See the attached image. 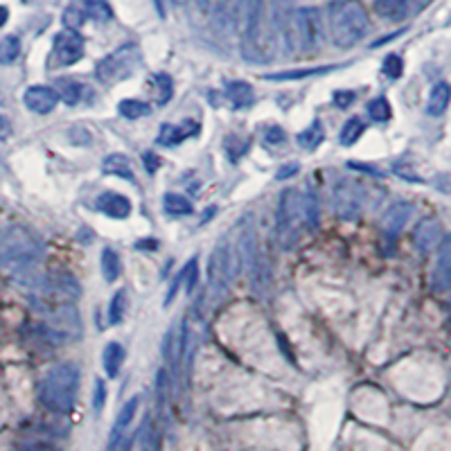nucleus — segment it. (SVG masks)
<instances>
[{"label": "nucleus", "instance_id": "c85d7f7f", "mask_svg": "<svg viewBox=\"0 0 451 451\" xmlns=\"http://www.w3.org/2000/svg\"><path fill=\"white\" fill-rule=\"evenodd\" d=\"M163 206H165V213L172 215V217H186V215H192V203L186 199V196L181 194H165L163 199Z\"/></svg>", "mask_w": 451, "mask_h": 451}, {"label": "nucleus", "instance_id": "e433bc0d", "mask_svg": "<svg viewBox=\"0 0 451 451\" xmlns=\"http://www.w3.org/2000/svg\"><path fill=\"white\" fill-rule=\"evenodd\" d=\"M368 113H370V118L375 122H388L390 116H392V108H390L386 97H377V100H373L368 104Z\"/></svg>", "mask_w": 451, "mask_h": 451}, {"label": "nucleus", "instance_id": "a211bd4d", "mask_svg": "<svg viewBox=\"0 0 451 451\" xmlns=\"http://www.w3.org/2000/svg\"><path fill=\"white\" fill-rule=\"evenodd\" d=\"M95 208L113 219H126L131 215V201L118 192H102L95 199Z\"/></svg>", "mask_w": 451, "mask_h": 451}, {"label": "nucleus", "instance_id": "09e8293b", "mask_svg": "<svg viewBox=\"0 0 451 451\" xmlns=\"http://www.w3.org/2000/svg\"><path fill=\"white\" fill-rule=\"evenodd\" d=\"M9 136H11V122L9 118L0 116V140H7Z\"/></svg>", "mask_w": 451, "mask_h": 451}, {"label": "nucleus", "instance_id": "ea45409f", "mask_svg": "<svg viewBox=\"0 0 451 451\" xmlns=\"http://www.w3.org/2000/svg\"><path fill=\"white\" fill-rule=\"evenodd\" d=\"M305 201V217H307V223L312 226V228H316L318 226V219H320V213H318V201H316V196L314 192H309L307 194V199Z\"/></svg>", "mask_w": 451, "mask_h": 451}, {"label": "nucleus", "instance_id": "a878e982", "mask_svg": "<svg viewBox=\"0 0 451 451\" xmlns=\"http://www.w3.org/2000/svg\"><path fill=\"white\" fill-rule=\"evenodd\" d=\"M122 361H124V350L120 343H108L104 348V355H102V365H104V373L116 379L120 368H122Z\"/></svg>", "mask_w": 451, "mask_h": 451}, {"label": "nucleus", "instance_id": "2eb2a0df", "mask_svg": "<svg viewBox=\"0 0 451 451\" xmlns=\"http://www.w3.org/2000/svg\"><path fill=\"white\" fill-rule=\"evenodd\" d=\"M431 282L435 291H447L451 287V235L440 239L438 244V258H435Z\"/></svg>", "mask_w": 451, "mask_h": 451}, {"label": "nucleus", "instance_id": "58836bf2", "mask_svg": "<svg viewBox=\"0 0 451 451\" xmlns=\"http://www.w3.org/2000/svg\"><path fill=\"white\" fill-rule=\"evenodd\" d=\"M153 88L161 91V95H158L161 104H167L169 97H172V93H174V83H172V79H169V75L161 73V75L153 77Z\"/></svg>", "mask_w": 451, "mask_h": 451}, {"label": "nucleus", "instance_id": "864d4df0", "mask_svg": "<svg viewBox=\"0 0 451 451\" xmlns=\"http://www.w3.org/2000/svg\"><path fill=\"white\" fill-rule=\"evenodd\" d=\"M188 0H174V5H186Z\"/></svg>", "mask_w": 451, "mask_h": 451}, {"label": "nucleus", "instance_id": "3c124183", "mask_svg": "<svg viewBox=\"0 0 451 451\" xmlns=\"http://www.w3.org/2000/svg\"><path fill=\"white\" fill-rule=\"evenodd\" d=\"M7 19H9V9L0 5V27H3V25L7 23Z\"/></svg>", "mask_w": 451, "mask_h": 451}, {"label": "nucleus", "instance_id": "6ab92c4d", "mask_svg": "<svg viewBox=\"0 0 451 451\" xmlns=\"http://www.w3.org/2000/svg\"><path fill=\"white\" fill-rule=\"evenodd\" d=\"M442 239V226L438 219H425L417 223L413 233V242L422 253H429L433 246H438Z\"/></svg>", "mask_w": 451, "mask_h": 451}, {"label": "nucleus", "instance_id": "37998d69", "mask_svg": "<svg viewBox=\"0 0 451 451\" xmlns=\"http://www.w3.org/2000/svg\"><path fill=\"white\" fill-rule=\"evenodd\" d=\"M104 402H106V386L102 379H97L95 382V397H93V406H95V413H100L104 408Z\"/></svg>", "mask_w": 451, "mask_h": 451}, {"label": "nucleus", "instance_id": "ddd939ff", "mask_svg": "<svg viewBox=\"0 0 451 451\" xmlns=\"http://www.w3.org/2000/svg\"><path fill=\"white\" fill-rule=\"evenodd\" d=\"M138 408H140V397H138V395H136V397H131L129 402H126V404L120 408V413H118V417H116V425H113L111 435H108L106 451H118L120 442L126 438V435H129L126 431H129L131 422H133V417H136V413H138Z\"/></svg>", "mask_w": 451, "mask_h": 451}, {"label": "nucleus", "instance_id": "603ef678", "mask_svg": "<svg viewBox=\"0 0 451 451\" xmlns=\"http://www.w3.org/2000/svg\"><path fill=\"white\" fill-rule=\"evenodd\" d=\"M210 3H213V0H199L201 9H208V7H210Z\"/></svg>", "mask_w": 451, "mask_h": 451}, {"label": "nucleus", "instance_id": "de8ad7c7", "mask_svg": "<svg viewBox=\"0 0 451 451\" xmlns=\"http://www.w3.org/2000/svg\"><path fill=\"white\" fill-rule=\"evenodd\" d=\"M143 161H145V165H147V172H156V169H158V165H161V161L156 158V156H153V153L151 151H147L145 153V156H143Z\"/></svg>", "mask_w": 451, "mask_h": 451}, {"label": "nucleus", "instance_id": "72a5a7b5", "mask_svg": "<svg viewBox=\"0 0 451 451\" xmlns=\"http://www.w3.org/2000/svg\"><path fill=\"white\" fill-rule=\"evenodd\" d=\"M363 129H365V124H363L359 118H350V120L345 122V126H343V131H341V145H343V147L355 145L357 140L361 138Z\"/></svg>", "mask_w": 451, "mask_h": 451}, {"label": "nucleus", "instance_id": "473e14b6", "mask_svg": "<svg viewBox=\"0 0 451 451\" xmlns=\"http://www.w3.org/2000/svg\"><path fill=\"white\" fill-rule=\"evenodd\" d=\"M336 66H325V68H312V70H289V73H275V75H266V79L271 81H282V79H303V77H314V75H325L330 70H334Z\"/></svg>", "mask_w": 451, "mask_h": 451}, {"label": "nucleus", "instance_id": "4c0bfd02", "mask_svg": "<svg viewBox=\"0 0 451 451\" xmlns=\"http://www.w3.org/2000/svg\"><path fill=\"white\" fill-rule=\"evenodd\" d=\"M64 25H66V30H79V27L83 25V21H86V11L79 9V7H68L64 11V16H61Z\"/></svg>", "mask_w": 451, "mask_h": 451}, {"label": "nucleus", "instance_id": "9d476101", "mask_svg": "<svg viewBox=\"0 0 451 451\" xmlns=\"http://www.w3.org/2000/svg\"><path fill=\"white\" fill-rule=\"evenodd\" d=\"M295 21H298V41H300V50L312 52L320 46V11L314 7H303L295 9Z\"/></svg>", "mask_w": 451, "mask_h": 451}, {"label": "nucleus", "instance_id": "c756f323", "mask_svg": "<svg viewBox=\"0 0 451 451\" xmlns=\"http://www.w3.org/2000/svg\"><path fill=\"white\" fill-rule=\"evenodd\" d=\"M323 138H325V131H323V124L316 120V122L309 124L303 133H298V145L307 151H312L323 143Z\"/></svg>", "mask_w": 451, "mask_h": 451}, {"label": "nucleus", "instance_id": "4be33fe9", "mask_svg": "<svg viewBox=\"0 0 451 451\" xmlns=\"http://www.w3.org/2000/svg\"><path fill=\"white\" fill-rule=\"evenodd\" d=\"M451 102V83L447 81H438L429 93V102H427V113L433 118H440L442 113L449 108Z\"/></svg>", "mask_w": 451, "mask_h": 451}, {"label": "nucleus", "instance_id": "f8f14e48", "mask_svg": "<svg viewBox=\"0 0 451 451\" xmlns=\"http://www.w3.org/2000/svg\"><path fill=\"white\" fill-rule=\"evenodd\" d=\"M244 0H217L213 7V25L219 34H233Z\"/></svg>", "mask_w": 451, "mask_h": 451}, {"label": "nucleus", "instance_id": "f257e3e1", "mask_svg": "<svg viewBox=\"0 0 451 451\" xmlns=\"http://www.w3.org/2000/svg\"><path fill=\"white\" fill-rule=\"evenodd\" d=\"M368 11L359 0H338L330 9V32L336 48H355L368 34Z\"/></svg>", "mask_w": 451, "mask_h": 451}, {"label": "nucleus", "instance_id": "c9c22d12", "mask_svg": "<svg viewBox=\"0 0 451 451\" xmlns=\"http://www.w3.org/2000/svg\"><path fill=\"white\" fill-rule=\"evenodd\" d=\"M124 312H126V291L120 289L116 295H113V300H111V309H108L111 325H118V323L124 318Z\"/></svg>", "mask_w": 451, "mask_h": 451}, {"label": "nucleus", "instance_id": "49530a36", "mask_svg": "<svg viewBox=\"0 0 451 451\" xmlns=\"http://www.w3.org/2000/svg\"><path fill=\"white\" fill-rule=\"evenodd\" d=\"M25 451H61V449L50 442H30L25 447Z\"/></svg>", "mask_w": 451, "mask_h": 451}, {"label": "nucleus", "instance_id": "6e6552de", "mask_svg": "<svg viewBox=\"0 0 451 451\" xmlns=\"http://www.w3.org/2000/svg\"><path fill=\"white\" fill-rule=\"evenodd\" d=\"M275 27L282 41V48L287 54L300 52L298 41V21H295V9L289 0H275Z\"/></svg>", "mask_w": 451, "mask_h": 451}, {"label": "nucleus", "instance_id": "b1692460", "mask_svg": "<svg viewBox=\"0 0 451 451\" xmlns=\"http://www.w3.org/2000/svg\"><path fill=\"white\" fill-rule=\"evenodd\" d=\"M226 93H228L230 102L237 108L250 106L253 102H255V93H253L250 83H246V81H228L226 83Z\"/></svg>", "mask_w": 451, "mask_h": 451}, {"label": "nucleus", "instance_id": "7c9ffc66", "mask_svg": "<svg viewBox=\"0 0 451 451\" xmlns=\"http://www.w3.org/2000/svg\"><path fill=\"white\" fill-rule=\"evenodd\" d=\"M118 111H120V116L126 118V120H138V118L147 116L149 106L145 102H140V100H122L118 104Z\"/></svg>", "mask_w": 451, "mask_h": 451}, {"label": "nucleus", "instance_id": "cd10ccee", "mask_svg": "<svg viewBox=\"0 0 451 451\" xmlns=\"http://www.w3.org/2000/svg\"><path fill=\"white\" fill-rule=\"evenodd\" d=\"M100 266H102V275H104L106 282H116L120 278L122 264H120V255L113 248H104L102 250Z\"/></svg>", "mask_w": 451, "mask_h": 451}, {"label": "nucleus", "instance_id": "8fccbe9b", "mask_svg": "<svg viewBox=\"0 0 451 451\" xmlns=\"http://www.w3.org/2000/svg\"><path fill=\"white\" fill-rule=\"evenodd\" d=\"M295 172H298V165H295V163L285 165V167H280V169H278V178H289V176H293Z\"/></svg>", "mask_w": 451, "mask_h": 451}, {"label": "nucleus", "instance_id": "f704fd0d", "mask_svg": "<svg viewBox=\"0 0 451 451\" xmlns=\"http://www.w3.org/2000/svg\"><path fill=\"white\" fill-rule=\"evenodd\" d=\"M21 54V41L19 36H5L0 41V64H11L16 61V56Z\"/></svg>", "mask_w": 451, "mask_h": 451}, {"label": "nucleus", "instance_id": "39448f33", "mask_svg": "<svg viewBox=\"0 0 451 451\" xmlns=\"http://www.w3.org/2000/svg\"><path fill=\"white\" fill-rule=\"evenodd\" d=\"M262 19H264V0H244L242 3V54L253 64H264L266 54L262 48Z\"/></svg>", "mask_w": 451, "mask_h": 451}, {"label": "nucleus", "instance_id": "dca6fc26", "mask_svg": "<svg viewBox=\"0 0 451 451\" xmlns=\"http://www.w3.org/2000/svg\"><path fill=\"white\" fill-rule=\"evenodd\" d=\"M334 208H336V213L341 217H345V219H352V217L359 215V208H361L359 192H357L355 186H352V183L341 181L334 188Z\"/></svg>", "mask_w": 451, "mask_h": 451}, {"label": "nucleus", "instance_id": "9b49d317", "mask_svg": "<svg viewBox=\"0 0 451 451\" xmlns=\"http://www.w3.org/2000/svg\"><path fill=\"white\" fill-rule=\"evenodd\" d=\"M242 248H244V255H246L250 282H253V287L260 291L264 287V282H266V266H264V260L260 255V244H258L255 228H253L250 223L246 226V230L242 233Z\"/></svg>", "mask_w": 451, "mask_h": 451}, {"label": "nucleus", "instance_id": "79ce46f5", "mask_svg": "<svg viewBox=\"0 0 451 451\" xmlns=\"http://www.w3.org/2000/svg\"><path fill=\"white\" fill-rule=\"evenodd\" d=\"M181 273H183V280H188V282H186V287H188V291L192 293V289L196 287V278H199V266H196V258H192V260L188 262V266H186V269H183Z\"/></svg>", "mask_w": 451, "mask_h": 451}, {"label": "nucleus", "instance_id": "20e7f679", "mask_svg": "<svg viewBox=\"0 0 451 451\" xmlns=\"http://www.w3.org/2000/svg\"><path fill=\"white\" fill-rule=\"evenodd\" d=\"M41 255V242L30 233L21 228V226H14L7 228L0 235V266L9 264H32Z\"/></svg>", "mask_w": 451, "mask_h": 451}, {"label": "nucleus", "instance_id": "2f4dec72", "mask_svg": "<svg viewBox=\"0 0 451 451\" xmlns=\"http://www.w3.org/2000/svg\"><path fill=\"white\" fill-rule=\"evenodd\" d=\"M83 11H86V19H93L97 23H106L113 19V9L108 7V3H104V0H88Z\"/></svg>", "mask_w": 451, "mask_h": 451}, {"label": "nucleus", "instance_id": "a19ab883", "mask_svg": "<svg viewBox=\"0 0 451 451\" xmlns=\"http://www.w3.org/2000/svg\"><path fill=\"white\" fill-rule=\"evenodd\" d=\"M402 70H404L402 56H397V54H388L386 59H384V75H386V77L397 79V77L402 75Z\"/></svg>", "mask_w": 451, "mask_h": 451}, {"label": "nucleus", "instance_id": "bb28decb", "mask_svg": "<svg viewBox=\"0 0 451 451\" xmlns=\"http://www.w3.org/2000/svg\"><path fill=\"white\" fill-rule=\"evenodd\" d=\"M56 93H59V100L68 106H77L83 100V88L81 83L73 79H59L56 81Z\"/></svg>", "mask_w": 451, "mask_h": 451}, {"label": "nucleus", "instance_id": "a18cd8bd", "mask_svg": "<svg viewBox=\"0 0 451 451\" xmlns=\"http://www.w3.org/2000/svg\"><path fill=\"white\" fill-rule=\"evenodd\" d=\"M285 140V131L280 129V126H271V129H266V143H271V145H278Z\"/></svg>", "mask_w": 451, "mask_h": 451}, {"label": "nucleus", "instance_id": "aec40b11", "mask_svg": "<svg viewBox=\"0 0 451 451\" xmlns=\"http://www.w3.org/2000/svg\"><path fill=\"white\" fill-rule=\"evenodd\" d=\"M413 215V206L408 203V201H397V203H392L388 210H386V215H384V233L386 235H400L402 228L408 223V219H411Z\"/></svg>", "mask_w": 451, "mask_h": 451}, {"label": "nucleus", "instance_id": "4468645a", "mask_svg": "<svg viewBox=\"0 0 451 451\" xmlns=\"http://www.w3.org/2000/svg\"><path fill=\"white\" fill-rule=\"evenodd\" d=\"M186 336H188V323H186V318L178 320L176 325H172V328H169V332H167L163 352H165L167 363L172 365L174 370H178L181 359H183V352H186Z\"/></svg>", "mask_w": 451, "mask_h": 451}, {"label": "nucleus", "instance_id": "c03bdc74", "mask_svg": "<svg viewBox=\"0 0 451 451\" xmlns=\"http://www.w3.org/2000/svg\"><path fill=\"white\" fill-rule=\"evenodd\" d=\"M355 97H357V95H355V93H350V91H336V93H334V102H336L338 106H343V108H345V106H350L352 102H355Z\"/></svg>", "mask_w": 451, "mask_h": 451}, {"label": "nucleus", "instance_id": "5701e85b", "mask_svg": "<svg viewBox=\"0 0 451 451\" xmlns=\"http://www.w3.org/2000/svg\"><path fill=\"white\" fill-rule=\"evenodd\" d=\"M375 14L386 21H402L408 11V0H375Z\"/></svg>", "mask_w": 451, "mask_h": 451}, {"label": "nucleus", "instance_id": "393cba45", "mask_svg": "<svg viewBox=\"0 0 451 451\" xmlns=\"http://www.w3.org/2000/svg\"><path fill=\"white\" fill-rule=\"evenodd\" d=\"M102 169L111 176H122L124 181L136 183L131 165H129V161H126V156H122V153H111V156H106L104 163H102Z\"/></svg>", "mask_w": 451, "mask_h": 451}, {"label": "nucleus", "instance_id": "423d86ee", "mask_svg": "<svg viewBox=\"0 0 451 451\" xmlns=\"http://www.w3.org/2000/svg\"><path fill=\"white\" fill-rule=\"evenodd\" d=\"M140 64V52L133 44H126L122 48H118L116 52L106 54L104 59L97 64L95 68V77L100 79L106 86H113V83L129 79Z\"/></svg>", "mask_w": 451, "mask_h": 451}, {"label": "nucleus", "instance_id": "f03ea898", "mask_svg": "<svg viewBox=\"0 0 451 451\" xmlns=\"http://www.w3.org/2000/svg\"><path fill=\"white\" fill-rule=\"evenodd\" d=\"M79 392V370L73 363H59L44 377L39 397L54 413H70Z\"/></svg>", "mask_w": 451, "mask_h": 451}, {"label": "nucleus", "instance_id": "0eeeda50", "mask_svg": "<svg viewBox=\"0 0 451 451\" xmlns=\"http://www.w3.org/2000/svg\"><path fill=\"white\" fill-rule=\"evenodd\" d=\"M235 275V258L230 244L219 242L213 250V255L208 260V285L213 298L221 300L226 291L230 287V280Z\"/></svg>", "mask_w": 451, "mask_h": 451}, {"label": "nucleus", "instance_id": "5fc2aeb1", "mask_svg": "<svg viewBox=\"0 0 451 451\" xmlns=\"http://www.w3.org/2000/svg\"><path fill=\"white\" fill-rule=\"evenodd\" d=\"M422 3H429V0H422Z\"/></svg>", "mask_w": 451, "mask_h": 451}, {"label": "nucleus", "instance_id": "f3484780", "mask_svg": "<svg viewBox=\"0 0 451 451\" xmlns=\"http://www.w3.org/2000/svg\"><path fill=\"white\" fill-rule=\"evenodd\" d=\"M23 102L30 111L39 113V116H46V113H50L56 104H59V93L50 86H32L25 91Z\"/></svg>", "mask_w": 451, "mask_h": 451}, {"label": "nucleus", "instance_id": "7ed1b4c3", "mask_svg": "<svg viewBox=\"0 0 451 451\" xmlns=\"http://www.w3.org/2000/svg\"><path fill=\"white\" fill-rule=\"evenodd\" d=\"M303 217H305V201L300 192L293 188L285 190L278 201V221H275L280 248L291 250L298 244L300 233H303Z\"/></svg>", "mask_w": 451, "mask_h": 451}, {"label": "nucleus", "instance_id": "1a4fd4ad", "mask_svg": "<svg viewBox=\"0 0 451 451\" xmlns=\"http://www.w3.org/2000/svg\"><path fill=\"white\" fill-rule=\"evenodd\" d=\"M83 56V39L75 30H66L54 36V48L50 56V68L73 66Z\"/></svg>", "mask_w": 451, "mask_h": 451}, {"label": "nucleus", "instance_id": "412c9836", "mask_svg": "<svg viewBox=\"0 0 451 451\" xmlns=\"http://www.w3.org/2000/svg\"><path fill=\"white\" fill-rule=\"evenodd\" d=\"M199 133V124L192 122V120H186L183 124L178 126H172V124H165L161 129V136H158V143L163 147H174L178 143H183L186 138H192Z\"/></svg>", "mask_w": 451, "mask_h": 451}]
</instances>
